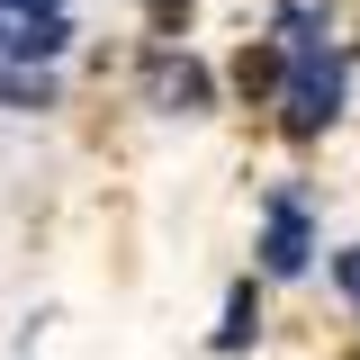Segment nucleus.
<instances>
[{"mask_svg":"<svg viewBox=\"0 0 360 360\" xmlns=\"http://www.w3.org/2000/svg\"><path fill=\"white\" fill-rule=\"evenodd\" d=\"M279 45H288V90H279V117H288V135H315L342 117V63L324 54V37H315V18L288 0L279 9Z\"/></svg>","mask_w":360,"mask_h":360,"instance_id":"nucleus-1","label":"nucleus"},{"mask_svg":"<svg viewBox=\"0 0 360 360\" xmlns=\"http://www.w3.org/2000/svg\"><path fill=\"white\" fill-rule=\"evenodd\" d=\"M307 198H297V189H279V198H270V225H262V270L270 279H297V270H307Z\"/></svg>","mask_w":360,"mask_h":360,"instance_id":"nucleus-2","label":"nucleus"},{"mask_svg":"<svg viewBox=\"0 0 360 360\" xmlns=\"http://www.w3.org/2000/svg\"><path fill=\"white\" fill-rule=\"evenodd\" d=\"M144 90H153V108H207V72L189 54H153L144 63Z\"/></svg>","mask_w":360,"mask_h":360,"instance_id":"nucleus-3","label":"nucleus"},{"mask_svg":"<svg viewBox=\"0 0 360 360\" xmlns=\"http://www.w3.org/2000/svg\"><path fill=\"white\" fill-rule=\"evenodd\" d=\"M252 333H262V297H252V279H243V288H234V297H225V324L217 333H207V352H252Z\"/></svg>","mask_w":360,"mask_h":360,"instance_id":"nucleus-4","label":"nucleus"},{"mask_svg":"<svg viewBox=\"0 0 360 360\" xmlns=\"http://www.w3.org/2000/svg\"><path fill=\"white\" fill-rule=\"evenodd\" d=\"M63 45H72V18H63V9H54V18H18V27H9V54H18V63H54Z\"/></svg>","mask_w":360,"mask_h":360,"instance_id":"nucleus-5","label":"nucleus"},{"mask_svg":"<svg viewBox=\"0 0 360 360\" xmlns=\"http://www.w3.org/2000/svg\"><path fill=\"white\" fill-rule=\"evenodd\" d=\"M54 99V82H45V63H18L9 82H0V108H45Z\"/></svg>","mask_w":360,"mask_h":360,"instance_id":"nucleus-6","label":"nucleus"},{"mask_svg":"<svg viewBox=\"0 0 360 360\" xmlns=\"http://www.w3.org/2000/svg\"><path fill=\"white\" fill-rule=\"evenodd\" d=\"M279 54H288V45H243L234 82H243V90H270V82H279Z\"/></svg>","mask_w":360,"mask_h":360,"instance_id":"nucleus-7","label":"nucleus"},{"mask_svg":"<svg viewBox=\"0 0 360 360\" xmlns=\"http://www.w3.org/2000/svg\"><path fill=\"white\" fill-rule=\"evenodd\" d=\"M333 279H342V297L360 307V243H342V252H333Z\"/></svg>","mask_w":360,"mask_h":360,"instance_id":"nucleus-8","label":"nucleus"},{"mask_svg":"<svg viewBox=\"0 0 360 360\" xmlns=\"http://www.w3.org/2000/svg\"><path fill=\"white\" fill-rule=\"evenodd\" d=\"M0 9H18V18H54L63 0H0Z\"/></svg>","mask_w":360,"mask_h":360,"instance_id":"nucleus-9","label":"nucleus"}]
</instances>
